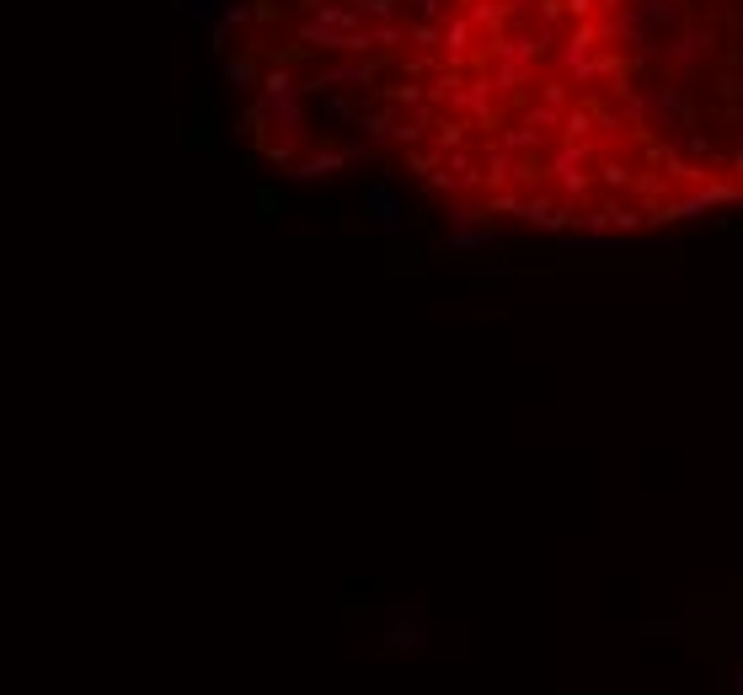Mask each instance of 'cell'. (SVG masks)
Returning a JSON list of instances; mask_svg holds the SVG:
<instances>
[{
    "instance_id": "1",
    "label": "cell",
    "mask_w": 743,
    "mask_h": 695,
    "mask_svg": "<svg viewBox=\"0 0 743 695\" xmlns=\"http://www.w3.org/2000/svg\"><path fill=\"white\" fill-rule=\"evenodd\" d=\"M380 81V65H364V59H348V65H327V70H316L311 81H300L305 97H316V91H369Z\"/></svg>"
},
{
    "instance_id": "2",
    "label": "cell",
    "mask_w": 743,
    "mask_h": 695,
    "mask_svg": "<svg viewBox=\"0 0 743 695\" xmlns=\"http://www.w3.org/2000/svg\"><path fill=\"white\" fill-rule=\"evenodd\" d=\"M359 209L369 214V225H375V230L396 236V230H401V214H407V198L391 188V177H380V182H369V188H364Z\"/></svg>"
},
{
    "instance_id": "3",
    "label": "cell",
    "mask_w": 743,
    "mask_h": 695,
    "mask_svg": "<svg viewBox=\"0 0 743 695\" xmlns=\"http://www.w3.org/2000/svg\"><path fill=\"white\" fill-rule=\"evenodd\" d=\"M268 102V129L273 139H305V91H289V97H262Z\"/></svg>"
},
{
    "instance_id": "4",
    "label": "cell",
    "mask_w": 743,
    "mask_h": 695,
    "mask_svg": "<svg viewBox=\"0 0 743 695\" xmlns=\"http://www.w3.org/2000/svg\"><path fill=\"white\" fill-rule=\"evenodd\" d=\"M257 54H262V38H252L236 59H225L220 65V86H236V91H262V81H268V70L257 65Z\"/></svg>"
},
{
    "instance_id": "5",
    "label": "cell",
    "mask_w": 743,
    "mask_h": 695,
    "mask_svg": "<svg viewBox=\"0 0 743 695\" xmlns=\"http://www.w3.org/2000/svg\"><path fill=\"white\" fill-rule=\"evenodd\" d=\"M471 33H476V22L466 17V11H450V17H444V65L450 70H460L466 75V65H471Z\"/></svg>"
},
{
    "instance_id": "6",
    "label": "cell",
    "mask_w": 743,
    "mask_h": 695,
    "mask_svg": "<svg viewBox=\"0 0 743 695\" xmlns=\"http://www.w3.org/2000/svg\"><path fill=\"white\" fill-rule=\"evenodd\" d=\"M348 156L337 145H316V150H305L300 161L289 166V177H300V182H316V177H332V172H343Z\"/></svg>"
},
{
    "instance_id": "7",
    "label": "cell",
    "mask_w": 743,
    "mask_h": 695,
    "mask_svg": "<svg viewBox=\"0 0 743 695\" xmlns=\"http://www.w3.org/2000/svg\"><path fill=\"white\" fill-rule=\"evenodd\" d=\"M717 49V33L711 27H679V43H674V65L679 70H701V59Z\"/></svg>"
},
{
    "instance_id": "8",
    "label": "cell",
    "mask_w": 743,
    "mask_h": 695,
    "mask_svg": "<svg viewBox=\"0 0 743 695\" xmlns=\"http://www.w3.org/2000/svg\"><path fill=\"white\" fill-rule=\"evenodd\" d=\"M631 11H637L653 33H679V27H685V0H631Z\"/></svg>"
},
{
    "instance_id": "9",
    "label": "cell",
    "mask_w": 743,
    "mask_h": 695,
    "mask_svg": "<svg viewBox=\"0 0 743 695\" xmlns=\"http://www.w3.org/2000/svg\"><path fill=\"white\" fill-rule=\"evenodd\" d=\"M353 123L364 129V139H391L396 123H401V107H391V102H364Z\"/></svg>"
},
{
    "instance_id": "10",
    "label": "cell",
    "mask_w": 743,
    "mask_h": 695,
    "mask_svg": "<svg viewBox=\"0 0 743 695\" xmlns=\"http://www.w3.org/2000/svg\"><path fill=\"white\" fill-rule=\"evenodd\" d=\"M487 81H492V97H519L535 81V65H492Z\"/></svg>"
},
{
    "instance_id": "11",
    "label": "cell",
    "mask_w": 743,
    "mask_h": 695,
    "mask_svg": "<svg viewBox=\"0 0 743 695\" xmlns=\"http://www.w3.org/2000/svg\"><path fill=\"white\" fill-rule=\"evenodd\" d=\"M466 17L476 22V33L498 38V33H503V22H508V6H503V0H471Z\"/></svg>"
},
{
    "instance_id": "12",
    "label": "cell",
    "mask_w": 743,
    "mask_h": 695,
    "mask_svg": "<svg viewBox=\"0 0 743 695\" xmlns=\"http://www.w3.org/2000/svg\"><path fill=\"white\" fill-rule=\"evenodd\" d=\"M407 38L417 43V54H439V49H444V22H433V17H407Z\"/></svg>"
},
{
    "instance_id": "13",
    "label": "cell",
    "mask_w": 743,
    "mask_h": 695,
    "mask_svg": "<svg viewBox=\"0 0 743 695\" xmlns=\"http://www.w3.org/2000/svg\"><path fill=\"white\" fill-rule=\"evenodd\" d=\"M519 123H530V129H540V134H556L562 139V123H567V113L562 107H546V102H530L524 107V118Z\"/></svg>"
},
{
    "instance_id": "14",
    "label": "cell",
    "mask_w": 743,
    "mask_h": 695,
    "mask_svg": "<svg viewBox=\"0 0 743 695\" xmlns=\"http://www.w3.org/2000/svg\"><path fill=\"white\" fill-rule=\"evenodd\" d=\"M177 17H188L193 27H204V33H209V27L225 17V6H220V0H177Z\"/></svg>"
},
{
    "instance_id": "15",
    "label": "cell",
    "mask_w": 743,
    "mask_h": 695,
    "mask_svg": "<svg viewBox=\"0 0 743 695\" xmlns=\"http://www.w3.org/2000/svg\"><path fill=\"white\" fill-rule=\"evenodd\" d=\"M380 102H391V107H407V113H412V107H423V102H428V91H423V86H417L412 75H407V81H396V86H380Z\"/></svg>"
},
{
    "instance_id": "16",
    "label": "cell",
    "mask_w": 743,
    "mask_h": 695,
    "mask_svg": "<svg viewBox=\"0 0 743 695\" xmlns=\"http://www.w3.org/2000/svg\"><path fill=\"white\" fill-rule=\"evenodd\" d=\"M535 102L562 107V113H567V107H572V81H567V75H551V81H540V86H535Z\"/></svg>"
},
{
    "instance_id": "17",
    "label": "cell",
    "mask_w": 743,
    "mask_h": 695,
    "mask_svg": "<svg viewBox=\"0 0 743 695\" xmlns=\"http://www.w3.org/2000/svg\"><path fill=\"white\" fill-rule=\"evenodd\" d=\"M626 75H631V65H626V54H615V49H610V54H599V81H615L610 91H626V86H631Z\"/></svg>"
},
{
    "instance_id": "18",
    "label": "cell",
    "mask_w": 743,
    "mask_h": 695,
    "mask_svg": "<svg viewBox=\"0 0 743 695\" xmlns=\"http://www.w3.org/2000/svg\"><path fill=\"white\" fill-rule=\"evenodd\" d=\"M241 134H246V139H268V134H273V129H268V102H262V97L241 113Z\"/></svg>"
},
{
    "instance_id": "19",
    "label": "cell",
    "mask_w": 743,
    "mask_h": 695,
    "mask_svg": "<svg viewBox=\"0 0 743 695\" xmlns=\"http://www.w3.org/2000/svg\"><path fill=\"white\" fill-rule=\"evenodd\" d=\"M369 38H375V54H385V49H396V43L401 38H407V22H375V27H369Z\"/></svg>"
},
{
    "instance_id": "20",
    "label": "cell",
    "mask_w": 743,
    "mask_h": 695,
    "mask_svg": "<svg viewBox=\"0 0 743 695\" xmlns=\"http://www.w3.org/2000/svg\"><path fill=\"white\" fill-rule=\"evenodd\" d=\"M230 38H236V33L225 27V17L209 27V59H214V65H225V49H230Z\"/></svg>"
},
{
    "instance_id": "21",
    "label": "cell",
    "mask_w": 743,
    "mask_h": 695,
    "mask_svg": "<svg viewBox=\"0 0 743 695\" xmlns=\"http://www.w3.org/2000/svg\"><path fill=\"white\" fill-rule=\"evenodd\" d=\"M252 209H257V220H273V214L284 209V198H278V188H257V198H252Z\"/></svg>"
},
{
    "instance_id": "22",
    "label": "cell",
    "mask_w": 743,
    "mask_h": 695,
    "mask_svg": "<svg viewBox=\"0 0 743 695\" xmlns=\"http://www.w3.org/2000/svg\"><path fill=\"white\" fill-rule=\"evenodd\" d=\"M252 17H257V27H278L284 22V6L278 0H252Z\"/></svg>"
},
{
    "instance_id": "23",
    "label": "cell",
    "mask_w": 743,
    "mask_h": 695,
    "mask_svg": "<svg viewBox=\"0 0 743 695\" xmlns=\"http://www.w3.org/2000/svg\"><path fill=\"white\" fill-rule=\"evenodd\" d=\"M225 27H230V33H241V27H257L252 6H246V0H236V6H225Z\"/></svg>"
},
{
    "instance_id": "24",
    "label": "cell",
    "mask_w": 743,
    "mask_h": 695,
    "mask_svg": "<svg viewBox=\"0 0 743 695\" xmlns=\"http://www.w3.org/2000/svg\"><path fill=\"white\" fill-rule=\"evenodd\" d=\"M396 11H401V0H364V17H375V22H396Z\"/></svg>"
},
{
    "instance_id": "25",
    "label": "cell",
    "mask_w": 743,
    "mask_h": 695,
    "mask_svg": "<svg viewBox=\"0 0 743 695\" xmlns=\"http://www.w3.org/2000/svg\"><path fill=\"white\" fill-rule=\"evenodd\" d=\"M567 17L572 22H594L599 17V0H567Z\"/></svg>"
},
{
    "instance_id": "26",
    "label": "cell",
    "mask_w": 743,
    "mask_h": 695,
    "mask_svg": "<svg viewBox=\"0 0 743 695\" xmlns=\"http://www.w3.org/2000/svg\"><path fill=\"white\" fill-rule=\"evenodd\" d=\"M535 6H540V22H546V27H556L567 17V0H535Z\"/></svg>"
},
{
    "instance_id": "27",
    "label": "cell",
    "mask_w": 743,
    "mask_h": 695,
    "mask_svg": "<svg viewBox=\"0 0 743 695\" xmlns=\"http://www.w3.org/2000/svg\"><path fill=\"white\" fill-rule=\"evenodd\" d=\"M327 107H332V118H348V123H353V118H359V107H364V102H359V97H332Z\"/></svg>"
},
{
    "instance_id": "28",
    "label": "cell",
    "mask_w": 743,
    "mask_h": 695,
    "mask_svg": "<svg viewBox=\"0 0 743 695\" xmlns=\"http://www.w3.org/2000/svg\"><path fill=\"white\" fill-rule=\"evenodd\" d=\"M407 6L417 11V17H433V22H444L450 11H444V0H407Z\"/></svg>"
},
{
    "instance_id": "29",
    "label": "cell",
    "mask_w": 743,
    "mask_h": 695,
    "mask_svg": "<svg viewBox=\"0 0 743 695\" xmlns=\"http://www.w3.org/2000/svg\"><path fill=\"white\" fill-rule=\"evenodd\" d=\"M503 6H508V11H524V6H530V0H503Z\"/></svg>"
},
{
    "instance_id": "30",
    "label": "cell",
    "mask_w": 743,
    "mask_h": 695,
    "mask_svg": "<svg viewBox=\"0 0 743 695\" xmlns=\"http://www.w3.org/2000/svg\"><path fill=\"white\" fill-rule=\"evenodd\" d=\"M305 6H311V11H321V6H332V0H305Z\"/></svg>"
}]
</instances>
